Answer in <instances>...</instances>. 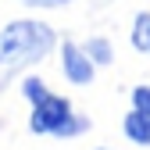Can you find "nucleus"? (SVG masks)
Instances as JSON below:
<instances>
[{"mask_svg": "<svg viewBox=\"0 0 150 150\" xmlns=\"http://www.w3.org/2000/svg\"><path fill=\"white\" fill-rule=\"evenodd\" d=\"M57 43V36L47 22H36V18H22V22H11L0 32V68H25L32 61H40L50 54V47Z\"/></svg>", "mask_w": 150, "mask_h": 150, "instance_id": "nucleus-1", "label": "nucleus"}, {"mask_svg": "<svg viewBox=\"0 0 150 150\" xmlns=\"http://www.w3.org/2000/svg\"><path fill=\"white\" fill-rule=\"evenodd\" d=\"M29 129L36 136H79L89 129V118L75 115L71 100L57 97V93H43L32 100V115H29Z\"/></svg>", "mask_w": 150, "mask_h": 150, "instance_id": "nucleus-2", "label": "nucleus"}, {"mask_svg": "<svg viewBox=\"0 0 150 150\" xmlns=\"http://www.w3.org/2000/svg\"><path fill=\"white\" fill-rule=\"evenodd\" d=\"M93 71H97V64H93V57L86 54V47L61 43V75L71 86H89L93 82Z\"/></svg>", "mask_w": 150, "mask_h": 150, "instance_id": "nucleus-3", "label": "nucleus"}, {"mask_svg": "<svg viewBox=\"0 0 150 150\" xmlns=\"http://www.w3.org/2000/svg\"><path fill=\"white\" fill-rule=\"evenodd\" d=\"M122 129H125V136L132 139L136 146H150V115L146 111H129L125 115V122H122Z\"/></svg>", "mask_w": 150, "mask_h": 150, "instance_id": "nucleus-4", "label": "nucleus"}, {"mask_svg": "<svg viewBox=\"0 0 150 150\" xmlns=\"http://www.w3.org/2000/svg\"><path fill=\"white\" fill-rule=\"evenodd\" d=\"M132 47L139 54H150V14H136V22H132Z\"/></svg>", "mask_w": 150, "mask_h": 150, "instance_id": "nucleus-5", "label": "nucleus"}, {"mask_svg": "<svg viewBox=\"0 0 150 150\" xmlns=\"http://www.w3.org/2000/svg\"><path fill=\"white\" fill-rule=\"evenodd\" d=\"M86 47V54L93 57V64H111L115 61V50H111V43L104 40V36H93L89 43H82Z\"/></svg>", "mask_w": 150, "mask_h": 150, "instance_id": "nucleus-6", "label": "nucleus"}, {"mask_svg": "<svg viewBox=\"0 0 150 150\" xmlns=\"http://www.w3.org/2000/svg\"><path fill=\"white\" fill-rule=\"evenodd\" d=\"M132 107L150 115V86H136V89H132Z\"/></svg>", "mask_w": 150, "mask_h": 150, "instance_id": "nucleus-7", "label": "nucleus"}, {"mask_svg": "<svg viewBox=\"0 0 150 150\" xmlns=\"http://www.w3.org/2000/svg\"><path fill=\"white\" fill-rule=\"evenodd\" d=\"M18 4H29V7H64L71 0H18Z\"/></svg>", "mask_w": 150, "mask_h": 150, "instance_id": "nucleus-8", "label": "nucleus"}, {"mask_svg": "<svg viewBox=\"0 0 150 150\" xmlns=\"http://www.w3.org/2000/svg\"><path fill=\"white\" fill-rule=\"evenodd\" d=\"M100 150H104V146H100Z\"/></svg>", "mask_w": 150, "mask_h": 150, "instance_id": "nucleus-9", "label": "nucleus"}]
</instances>
